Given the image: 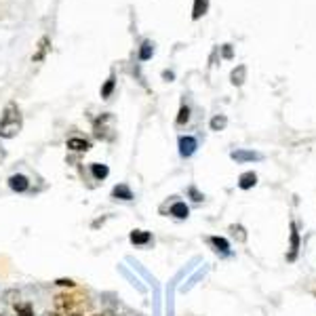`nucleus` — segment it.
Here are the masks:
<instances>
[{"mask_svg":"<svg viewBox=\"0 0 316 316\" xmlns=\"http://www.w3.org/2000/svg\"><path fill=\"white\" fill-rule=\"evenodd\" d=\"M21 131V114L17 103H7V108L3 112V118H0V137L11 139L15 135H19Z\"/></svg>","mask_w":316,"mask_h":316,"instance_id":"nucleus-1","label":"nucleus"},{"mask_svg":"<svg viewBox=\"0 0 316 316\" xmlns=\"http://www.w3.org/2000/svg\"><path fill=\"white\" fill-rule=\"evenodd\" d=\"M114 122V118H112V114H101L95 122H93V133H95V137L97 139H112V127H108V125H112Z\"/></svg>","mask_w":316,"mask_h":316,"instance_id":"nucleus-2","label":"nucleus"},{"mask_svg":"<svg viewBox=\"0 0 316 316\" xmlns=\"http://www.w3.org/2000/svg\"><path fill=\"white\" fill-rule=\"evenodd\" d=\"M196 148H198V142H196L194 137H190V135L179 137V154H182L184 158H190L192 154L196 152Z\"/></svg>","mask_w":316,"mask_h":316,"instance_id":"nucleus-3","label":"nucleus"},{"mask_svg":"<svg viewBox=\"0 0 316 316\" xmlns=\"http://www.w3.org/2000/svg\"><path fill=\"white\" fill-rule=\"evenodd\" d=\"M9 188L13 190V192H26L28 188H30V179L26 177V175H21V173H15V175H11L9 177Z\"/></svg>","mask_w":316,"mask_h":316,"instance_id":"nucleus-4","label":"nucleus"},{"mask_svg":"<svg viewBox=\"0 0 316 316\" xmlns=\"http://www.w3.org/2000/svg\"><path fill=\"white\" fill-rule=\"evenodd\" d=\"M230 158H232V161H236V163H247V161H259L261 154L249 152V150H236V152L230 154Z\"/></svg>","mask_w":316,"mask_h":316,"instance_id":"nucleus-5","label":"nucleus"},{"mask_svg":"<svg viewBox=\"0 0 316 316\" xmlns=\"http://www.w3.org/2000/svg\"><path fill=\"white\" fill-rule=\"evenodd\" d=\"M169 213H171L173 217H177V219H186V217L190 215V209H188V205H186V202H182V200H175V202L171 205V209H169Z\"/></svg>","mask_w":316,"mask_h":316,"instance_id":"nucleus-6","label":"nucleus"},{"mask_svg":"<svg viewBox=\"0 0 316 316\" xmlns=\"http://www.w3.org/2000/svg\"><path fill=\"white\" fill-rule=\"evenodd\" d=\"M129 238H131V242H133V244H137V247H146V244L152 240L150 232H146V230H133Z\"/></svg>","mask_w":316,"mask_h":316,"instance_id":"nucleus-7","label":"nucleus"},{"mask_svg":"<svg viewBox=\"0 0 316 316\" xmlns=\"http://www.w3.org/2000/svg\"><path fill=\"white\" fill-rule=\"evenodd\" d=\"M65 146L70 150H74V152H86V150L91 148V144L86 142V139H82V137H70Z\"/></svg>","mask_w":316,"mask_h":316,"instance_id":"nucleus-8","label":"nucleus"},{"mask_svg":"<svg viewBox=\"0 0 316 316\" xmlns=\"http://www.w3.org/2000/svg\"><path fill=\"white\" fill-rule=\"evenodd\" d=\"M112 196L114 198H120V200H133V192H131V188L127 184H118L112 190Z\"/></svg>","mask_w":316,"mask_h":316,"instance_id":"nucleus-9","label":"nucleus"},{"mask_svg":"<svg viewBox=\"0 0 316 316\" xmlns=\"http://www.w3.org/2000/svg\"><path fill=\"white\" fill-rule=\"evenodd\" d=\"M257 184V175L253 173V171H247V173H242L240 177H238V186L242 188V190H249V188H253Z\"/></svg>","mask_w":316,"mask_h":316,"instance_id":"nucleus-10","label":"nucleus"},{"mask_svg":"<svg viewBox=\"0 0 316 316\" xmlns=\"http://www.w3.org/2000/svg\"><path fill=\"white\" fill-rule=\"evenodd\" d=\"M152 55H154V42L152 40H144L142 47H139V59L148 61V59H152Z\"/></svg>","mask_w":316,"mask_h":316,"instance_id":"nucleus-11","label":"nucleus"},{"mask_svg":"<svg viewBox=\"0 0 316 316\" xmlns=\"http://www.w3.org/2000/svg\"><path fill=\"white\" fill-rule=\"evenodd\" d=\"M91 173H93V177L97 179V182H101V179H105L110 175V169L105 167V165H99V163H93L91 165Z\"/></svg>","mask_w":316,"mask_h":316,"instance_id":"nucleus-12","label":"nucleus"},{"mask_svg":"<svg viewBox=\"0 0 316 316\" xmlns=\"http://www.w3.org/2000/svg\"><path fill=\"white\" fill-rule=\"evenodd\" d=\"M209 9V0H194V9H192V19H200Z\"/></svg>","mask_w":316,"mask_h":316,"instance_id":"nucleus-13","label":"nucleus"},{"mask_svg":"<svg viewBox=\"0 0 316 316\" xmlns=\"http://www.w3.org/2000/svg\"><path fill=\"white\" fill-rule=\"evenodd\" d=\"M244 76H247V67H244V65H238V67H234V70H232L230 80H232V84L240 86V84L244 82Z\"/></svg>","mask_w":316,"mask_h":316,"instance_id":"nucleus-14","label":"nucleus"},{"mask_svg":"<svg viewBox=\"0 0 316 316\" xmlns=\"http://www.w3.org/2000/svg\"><path fill=\"white\" fill-rule=\"evenodd\" d=\"M209 242L213 244V247H215L217 251H221V253H228V249H230V244H228V240H225V238H219V236H211V238H209Z\"/></svg>","mask_w":316,"mask_h":316,"instance_id":"nucleus-15","label":"nucleus"},{"mask_svg":"<svg viewBox=\"0 0 316 316\" xmlns=\"http://www.w3.org/2000/svg\"><path fill=\"white\" fill-rule=\"evenodd\" d=\"M114 86H116V80H114V76H110L108 80H105L103 89H101V97H103V99H110V95H112V91H114Z\"/></svg>","mask_w":316,"mask_h":316,"instance_id":"nucleus-16","label":"nucleus"},{"mask_svg":"<svg viewBox=\"0 0 316 316\" xmlns=\"http://www.w3.org/2000/svg\"><path fill=\"white\" fill-rule=\"evenodd\" d=\"M230 232H232V236H234L238 242H244V240H247V232H244L242 225H230Z\"/></svg>","mask_w":316,"mask_h":316,"instance_id":"nucleus-17","label":"nucleus"},{"mask_svg":"<svg viewBox=\"0 0 316 316\" xmlns=\"http://www.w3.org/2000/svg\"><path fill=\"white\" fill-rule=\"evenodd\" d=\"M291 255L289 259H295V253H297V247H300V238H297V232H295V225H291Z\"/></svg>","mask_w":316,"mask_h":316,"instance_id":"nucleus-18","label":"nucleus"},{"mask_svg":"<svg viewBox=\"0 0 316 316\" xmlns=\"http://www.w3.org/2000/svg\"><path fill=\"white\" fill-rule=\"evenodd\" d=\"M225 125H228V118H225V116H215V118H211V129H213V131H221Z\"/></svg>","mask_w":316,"mask_h":316,"instance_id":"nucleus-19","label":"nucleus"},{"mask_svg":"<svg viewBox=\"0 0 316 316\" xmlns=\"http://www.w3.org/2000/svg\"><path fill=\"white\" fill-rule=\"evenodd\" d=\"M47 49H49V38L44 36L40 42H38V53L34 55V61H40L42 57H44V53H47Z\"/></svg>","mask_w":316,"mask_h":316,"instance_id":"nucleus-20","label":"nucleus"},{"mask_svg":"<svg viewBox=\"0 0 316 316\" xmlns=\"http://www.w3.org/2000/svg\"><path fill=\"white\" fill-rule=\"evenodd\" d=\"M190 118V108L188 105H184V108L179 110V116H177V125H184V122H188Z\"/></svg>","mask_w":316,"mask_h":316,"instance_id":"nucleus-21","label":"nucleus"},{"mask_svg":"<svg viewBox=\"0 0 316 316\" xmlns=\"http://www.w3.org/2000/svg\"><path fill=\"white\" fill-rule=\"evenodd\" d=\"M17 316H34L32 306H30V304H21L19 308H17Z\"/></svg>","mask_w":316,"mask_h":316,"instance_id":"nucleus-22","label":"nucleus"},{"mask_svg":"<svg viewBox=\"0 0 316 316\" xmlns=\"http://www.w3.org/2000/svg\"><path fill=\"white\" fill-rule=\"evenodd\" d=\"M190 194H192V200H196V202H200V200L205 198V196L200 194V192H198L196 188H190Z\"/></svg>","mask_w":316,"mask_h":316,"instance_id":"nucleus-23","label":"nucleus"},{"mask_svg":"<svg viewBox=\"0 0 316 316\" xmlns=\"http://www.w3.org/2000/svg\"><path fill=\"white\" fill-rule=\"evenodd\" d=\"M57 285H61V287H74V280H70V278H59Z\"/></svg>","mask_w":316,"mask_h":316,"instance_id":"nucleus-24","label":"nucleus"},{"mask_svg":"<svg viewBox=\"0 0 316 316\" xmlns=\"http://www.w3.org/2000/svg\"><path fill=\"white\" fill-rule=\"evenodd\" d=\"M223 57H232V47L230 44H223Z\"/></svg>","mask_w":316,"mask_h":316,"instance_id":"nucleus-25","label":"nucleus"},{"mask_svg":"<svg viewBox=\"0 0 316 316\" xmlns=\"http://www.w3.org/2000/svg\"><path fill=\"white\" fill-rule=\"evenodd\" d=\"M163 78L165 80H173V72H163Z\"/></svg>","mask_w":316,"mask_h":316,"instance_id":"nucleus-26","label":"nucleus"},{"mask_svg":"<svg viewBox=\"0 0 316 316\" xmlns=\"http://www.w3.org/2000/svg\"><path fill=\"white\" fill-rule=\"evenodd\" d=\"M44 316H61V314H59V312H47Z\"/></svg>","mask_w":316,"mask_h":316,"instance_id":"nucleus-27","label":"nucleus"},{"mask_svg":"<svg viewBox=\"0 0 316 316\" xmlns=\"http://www.w3.org/2000/svg\"><path fill=\"white\" fill-rule=\"evenodd\" d=\"M95 316H108V314H95Z\"/></svg>","mask_w":316,"mask_h":316,"instance_id":"nucleus-28","label":"nucleus"}]
</instances>
